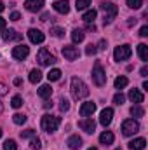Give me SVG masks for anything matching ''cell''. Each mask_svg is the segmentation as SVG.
<instances>
[{
	"label": "cell",
	"mask_w": 148,
	"mask_h": 150,
	"mask_svg": "<svg viewBox=\"0 0 148 150\" xmlns=\"http://www.w3.org/2000/svg\"><path fill=\"white\" fill-rule=\"evenodd\" d=\"M4 9H5V5H4V4H2V2H0V12H2V11H4Z\"/></svg>",
	"instance_id": "f907efd6"
},
{
	"label": "cell",
	"mask_w": 148,
	"mask_h": 150,
	"mask_svg": "<svg viewBox=\"0 0 148 150\" xmlns=\"http://www.w3.org/2000/svg\"><path fill=\"white\" fill-rule=\"evenodd\" d=\"M63 56H65V59H68V61H75V59L78 58V49H77L75 45H65V47H63Z\"/></svg>",
	"instance_id": "9c48e42d"
},
{
	"label": "cell",
	"mask_w": 148,
	"mask_h": 150,
	"mask_svg": "<svg viewBox=\"0 0 148 150\" xmlns=\"http://www.w3.org/2000/svg\"><path fill=\"white\" fill-rule=\"evenodd\" d=\"M131 115H132V117H143V115H145V110H143L140 105H134V107L131 108Z\"/></svg>",
	"instance_id": "f546056e"
},
{
	"label": "cell",
	"mask_w": 148,
	"mask_h": 150,
	"mask_svg": "<svg viewBox=\"0 0 148 150\" xmlns=\"http://www.w3.org/2000/svg\"><path fill=\"white\" fill-rule=\"evenodd\" d=\"M134 23H136V19H132V18H131V19H129V21H127V25H129V26H132V25H134Z\"/></svg>",
	"instance_id": "c3c4849f"
},
{
	"label": "cell",
	"mask_w": 148,
	"mask_h": 150,
	"mask_svg": "<svg viewBox=\"0 0 148 150\" xmlns=\"http://www.w3.org/2000/svg\"><path fill=\"white\" fill-rule=\"evenodd\" d=\"M66 145H68L72 150H78L80 147H82V138H80L78 134H73V136H70V138H68Z\"/></svg>",
	"instance_id": "2e32d148"
},
{
	"label": "cell",
	"mask_w": 148,
	"mask_h": 150,
	"mask_svg": "<svg viewBox=\"0 0 148 150\" xmlns=\"http://www.w3.org/2000/svg\"><path fill=\"white\" fill-rule=\"evenodd\" d=\"M59 110H61V112L70 110V101H68L66 98H61V100H59Z\"/></svg>",
	"instance_id": "1f68e13d"
},
{
	"label": "cell",
	"mask_w": 148,
	"mask_h": 150,
	"mask_svg": "<svg viewBox=\"0 0 148 150\" xmlns=\"http://www.w3.org/2000/svg\"><path fill=\"white\" fill-rule=\"evenodd\" d=\"M47 79H49V82L59 80V79H61V70H59V68H52V70L47 74Z\"/></svg>",
	"instance_id": "cb8c5ba5"
},
{
	"label": "cell",
	"mask_w": 148,
	"mask_h": 150,
	"mask_svg": "<svg viewBox=\"0 0 148 150\" xmlns=\"http://www.w3.org/2000/svg\"><path fill=\"white\" fill-rule=\"evenodd\" d=\"M28 38H30V42H32V44H42V42L45 40V35H44L40 30L32 28V30H28Z\"/></svg>",
	"instance_id": "30bf717a"
},
{
	"label": "cell",
	"mask_w": 148,
	"mask_h": 150,
	"mask_svg": "<svg viewBox=\"0 0 148 150\" xmlns=\"http://www.w3.org/2000/svg\"><path fill=\"white\" fill-rule=\"evenodd\" d=\"M38 96H40V98H44V100L51 98V96H52V87H51L49 84L40 86V89H38Z\"/></svg>",
	"instance_id": "ac0fdd59"
},
{
	"label": "cell",
	"mask_w": 148,
	"mask_h": 150,
	"mask_svg": "<svg viewBox=\"0 0 148 150\" xmlns=\"http://www.w3.org/2000/svg\"><path fill=\"white\" fill-rule=\"evenodd\" d=\"M99 49H101V51L106 49V40H101V42H99Z\"/></svg>",
	"instance_id": "7bdbcfd3"
},
{
	"label": "cell",
	"mask_w": 148,
	"mask_h": 150,
	"mask_svg": "<svg viewBox=\"0 0 148 150\" xmlns=\"http://www.w3.org/2000/svg\"><path fill=\"white\" fill-rule=\"evenodd\" d=\"M5 93H7V91H5V86H4V84H0V96H4Z\"/></svg>",
	"instance_id": "ee69618b"
},
{
	"label": "cell",
	"mask_w": 148,
	"mask_h": 150,
	"mask_svg": "<svg viewBox=\"0 0 148 150\" xmlns=\"http://www.w3.org/2000/svg\"><path fill=\"white\" fill-rule=\"evenodd\" d=\"M2 38L5 40V42H9V40H21V35L19 33H16L14 30H4V35H2Z\"/></svg>",
	"instance_id": "44dd1931"
},
{
	"label": "cell",
	"mask_w": 148,
	"mask_h": 150,
	"mask_svg": "<svg viewBox=\"0 0 148 150\" xmlns=\"http://www.w3.org/2000/svg\"><path fill=\"white\" fill-rule=\"evenodd\" d=\"M12 120H14V124L21 126V124L26 122V115H23V113H14V115H12Z\"/></svg>",
	"instance_id": "83f0119b"
},
{
	"label": "cell",
	"mask_w": 148,
	"mask_h": 150,
	"mask_svg": "<svg viewBox=\"0 0 148 150\" xmlns=\"http://www.w3.org/2000/svg\"><path fill=\"white\" fill-rule=\"evenodd\" d=\"M96 16H98V12L94 11V9H91V11H87V12H84V16H82V21L84 23H94V19H96Z\"/></svg>",
	"instance_id": "7402d4cb"
},
{
	"label": "cell",
	"mask_w": 148,
	"mask_h": 150,
	"mask_svg": "<svg viewBox=\"0 0 148 150\" xmlns=\"http://www.w3.org/2000/svg\"><path fill=\"white\" fill-rule=\"evenodd\" d=\"M129 100H131L132 103H143L145 96H143L138 89H131V91H129Z\"/></svg>",
	"instance_id": "d6986e66"
},
{
	"label": "cell",
	"mask_w": 148,
	"mask_h": 150,
	"mask_svg": "<svg viewBox=\"0 0 148 150\" xmlns=\"http://www.w3.org/2000/svg\"><path fill=\"white\" fill-rule=\"evenodd\" d=\"M11 105H12V108H19V107H23V98H21V96H14V98L11 100Z\"/></svg>",
	"instance_id": "4dcf8cb0"
},
{
	"label": "cell",
	"mask_w": 148,
	"mask_h": 150,
	"mask_svg": "<svg viewBox=\"0 0 148 150\" xmlns=\"http://www.w3.org/2000/svg\"><path fill=\"white\" fill-rule=\"evenodd\" d=\"M52 7H54V11L59 12V14H68V12H70V4H68V0H56V2L52 4Z\"/></svg>",
	"instance_id": "8fae6325"
},
{
	"label": "cell",
	"mask_w": 148,
	"mask_h": 150,
	"mask_svg": "<svg viewBox=\"0 0 148 150\" xmlns=\"http://www.w3.org/2000/svg\"><path fill=\"white\" fill-rule=\"evenodd\" d=\"M89 5H91V0H77V2H75L77 11H84V9H87Z\"/></svg>",
	"instance_id": "f1b7e54d"
},
{
	"label": "cell",
	"mask_w": 148,
	"mask_h": 150,
	"mask_svg": "<svg viewBox=\"0 0 148 150\" xmlns=\"http://www.w3.org/2000/svg\"><path fill=\"white\" fill-rule=\"evenodd\" d=\"M42 129L45 131V133H54V131H58V127H59V124H61V117H56V115H51V113H45L44 117H42Z\"/></svg>",
	"instance_id": "7a4b0ae2"
},
{
	"label": "cell",
	"mask_w": 148,
	"mask_h": 150,
	"mask_svg": "<svg viewBox=\"0 0 148 150\" xmlns=\"http://www.w3.org/2000/svg\"><path fill=\"white\" fill-rule=\"evenodd\" d=\"M19 18H21L19 12H12V14H11V19H12V21H19Z\"/></svg>",
	"instance_id": "60d3db41"
},
{
	"label": "cell",
	"mask_w": 148,
	"mask_h": 150,
	"mask_svg": "<svg viewBox=\"0 0 148 150\" xmlns=\"http://www.w3.org/2000/svg\"><path fill=\"white\" fill-rule=\"evenodd\" d=\"M44 107H45V108H52V101H45Z\"/></svg>",
	"instance_id": "7dc6e473"
},
{
	"label": "cell",
	"mask_w": 148,
	"mask_h": 150,
	"mask_svg": "<svg viewBox=\"0 0 148 150\" xmlns=\"http://www.w3.org/2000/svg\"><path fill=\"white\" fill-rule=\"evenodd\" d=\"M127 84H129L127 77H117V79H115V87H117V89H124Z\"/></svg>",
	"instance_id": "4316f807"
},
{
	"label": "cell",
	"mask_w": 148,
	"mask_h": 150,
	"mask_svg": "<svg viewBox=\"0 0 148 150\" xmlns=\"http://www.w3.org/2000/svg\"><path fill=\"white\" fill-rule=\"evenodd\" d=\"M131 150H143L147 147V140L145 138H136V140H132V142H129V145H127Z\"/></svg>",
	"instance_id": "e0dca14e"
},
{
	"label": "cell",
	"mask_w": 148,
	"mask_h": 150,
	"mask_svg": "<svg viewBox=\"0 0 148 150\" xmlns=\"http://www.w3.org/2000/svg\"><path fill=\"white\" fill-rule=\"evenodd\" d=\"M143 89H145V91H148V82H147V80L143 82Z\"/></svg>",
	"instance_id": "681fc988"
},
{
	"label": "cell",
	"mask_w": 148,
	"mask_h": 150,
	"mask_svg": "<svg viewBox=\"0 0 148 150\" xmlns=\"http://www.w3.org/2000/svg\"><path fill=\"white\" fill-rule=\"evenodd\" d=\"M89 150H98V149H94V147H91V149H89Z\"/></svg>",
	"instance_id": "816d5d0a"
},
{
	"label": "cell",
	"mask_w": 148,
	"mask_h": 150,
	"mask_svg": "<svg viewBox=\"0 0 148 150\" xmlns=\"http://www.w3.org/2000/svg\"><path fill=\"white\" fill-rule=\"evenodd\" d=\"M5 25H7V23H5V19H4V18H0V32H4V30H5Z\"/></svg>",
	"instance_id": "b9f144b4"
},
{
	"label": "cell",
	"mask_w": 148,
	"mask_h": 150,
	"mask_svg": "<svg viewBox=\"0 0 148 150\" xmlns=\"http://www.w3.org/2000/svg\"><path fill=\"white\" fill-rule=\"evenodd\" d=\"M131 54H132V49H131V45H127V44L118 45V47H115V51H113V58H115V61L129 59V58H131Z\"/></svg>",
	"instance_id": "5b68a950"
},
{
	"label": "cell",
	"mask_w": 148,
	"mask_h": 150,
	"mask_svg": "<svg viewBox=\"0 0 148 150\" xmlns=\"http://www.w3.org/2000/svg\"><path fill=\"white\" fill-rule=\"evenodd\" d=\"M113 140H115V136H113V133H111V131H105V133L99 136V142H101L103 145H111V143H113Z\"/></svg>",
	"instance_id": "ffe728a7"
},
{
	"label": "cell",
	"mask_w": 148,
	"mask_h": 150,
	"mask_svg": "<svg viewBox=\"0 0 148 150\" xmlns=\"http://www.w3.org/2000/svg\"><path fill=\"white\" fill-rule=\"evenodd\" d=\"M140 131V124L134 120V119H127L122 122V134L124 136H132Z\"/></svg>",
	"instance_id": "8992f818"
},
{
	"label": "cell",
	"mask_w": 148,
	"mask_h": 150,
	"mask_svg": "<svg viewBox=\"0 0 148 150\" xmlns=\"http://www.w3.org/2000/svg\"><path fill=\"white\" fill-rule=\"evenodd\" d=\"M99 7H101V11L105 12V19H103L105 25H110L111 21L115 19V16L118 14V7H117L115 4H111V2H103Z\"/></svg>",
	"instance_id": "3957f363"
},
{
	"label": "cell",
	"mask_w": 148,
	"mask_h": 150,
	"mask_svg": "<svg viewBox=\"0 0 148 150\" xmlns=\"http://www.w3.org/2000/svg\"><path fill=\"white\" fill-rule=\"evenodd\" d=\"M96 110V103H92V101H85V103H82V107H80V115L82 117H89V115H92Z\"/></svg>",
	"instance_id": "9a60e30c"
},
{
	"label": "cell",
	"mask_w": 148,
	"mask_h": 150,
	"mask_svg": "<svg viewBox=\"0 0 148 150\" xmlns=\"http://www.w3.org/2000/svg\"><path fill=\"white\" fill-rule=\"evenodd\" d=\"M140 35H141V37H148V26H147V25H145V26H141Z\"/></svg>",
	"instance_id": "ab89813d"
},
{
	"label": "cell",
	"mask_w": 148,
	"mask_h": 150,
	"mask_svg": "<svg viewBox=\"0 0 148 150\" xmlns=\"http://www.w3.org/2000/svg\"><path fill=\"white\" fill-rule=\"evenodd\" d=\"M138 54L143 61H148V45L147 44H140L138 45Z\"/></svg>",
	"instance_id": "d4e9b609"
},
{
	"label": "cell",
	"mask_w": 148,
	"mask_h": 150,
	"mask_svg": "<svg viewBox=\"0 0 148 150\" xmlns=\"http://www.w3.org/2000/svg\"><path fill=\"white\" fill-rule=\"evenodd\" d=\"M0 138H2V129H0Z\"/></svg>",
	"instance_id": "f5cc1de1"
},
{
	"label": "cell",
	"mask_w": 148,
	"mask_h": 150,
	"mask_svg": "<svg viewBox=\"0 0 148 150\" xmlns=\"http://www.w3.org/2000/svg\"><path fill=\"white\" fill-rule=\"evenodd\" d=\"M141 75H143V77L148 75V67H143V68H141Z\"/></svg>",
	"instance_id": "f6af8a7d"
},
{
	"label": "cell",
	"mask_w": 148,
	"mask_h": 150,
	"mask_svg": "<svg viewBox=\"0 0 148 150\" xmlns=\"http://www.w3.org/2000/svg\"><path fill=\"white\" fill-rule=\"evenodd\" d=\"M96 52H98V47H96L94 44H89V45L85 47V54H87V56H94Z\"/></svg>",
	"instance_id": "e575fe53"
},
{
	"label": "cell",
	"mask_w": 148,
	"mask_h": 150,
	"mask_svg": "<svg viewBox=\"0 0 148 150\" xmlns=\"http://www.w3.org/2000/svg\"><path fill=\"white\" fill-rule=\"evenodd\" d=\"M143 5V0H127V7L131 9H140Z\"/></svg>",
	"instance_id": "d6a6232c"
},
{
	"label": "cell",
	"mask_w": 148,
	"mask_h": 150,
	"mask_svg": "<svg viewBox=\"0 0 148 150\" xmlns=\"http://www.w3.org/2000/svg\"><path fill=\"white\" fill-rule=\"evenodd\" d=\"M124 100H125V96H124L122 93H118V94H115V96H113V103H115V105H122V103H124Z\"/></svg>",
	"instance_id": "8d00e7d4"
},
{
	"label": "cell",
	"mask_w": 148,
	"mask_h": 150,
	"mask_svg": "<svg viewBox=\"0 0 148 150\" xmlns=\"http://www.w3.org/2000/svg\"><path fill=\"white\" fill-rule=\"evenodd\" d=\"M33 136H35V131H33V129L21 131V138H33Z\"/></svg>",
	"instance_id": "74e56055"
},
{
	"label": "cell",
	"mask_w": 148,
	"mask_h": 150,
	"mask_svg": "<svg viewBox=\"0 0 148 150\" xmlns=\"http://www.w3.org/2000/svg\"><path fill=\"white\" fill-rule=\"evenodd\" d=\"M21 84H23L21 79H14V86H21Z\"/></svg>",
	"instance_id": "bcb514c9"
},
{
	"label": "cell",
	"mask_w": 148,
	"mask_h": 150,
	"mask_svg": "<svg viewBox=\"0 0 148 150\" xmlns=\"http://www.w3.org/2000/svg\"><path fill=\"white\" fill-rule=\"evenodd\" d=\"M25 7H26V11H30V12H38V11H42V7H44V0H26V2H25Z\"/></svg>",
	"instance_id": "5bb4252c"
},
{
	"label": "cell",
	"mask_w": 148,
	"mask_h": 150,
	"mask_svg": "<svg viewBox=\"0 0 148 150\" xmlns=\"http://www.w3.org/2000/svg\"><path fill=\"white\" fill-rule=\"evenodd\" d=\"M85 38V33L82 32V30H78V28H75L73 32H72V40H73L75 44H80L82 40Z\"/></svg>",
	"instance_id": "603a6c76"
},
{
	"label": "cell",
	"mask_w": 148,
	"mask_h": 150,
	"mask_svg": "<svg viewBox=\"0 0 148 150\" xmlns=\"http://www.w3.org/2000/svg\"><path fill=\"white\" fill-rule=\"evenodd\" d=\"M51 33H52L54 37H63V35H65V30L59 28V26H54V28H51Z\"/></svg>",
	"instance_id": "d590c367"
},
{
	"label": "cell",
	"mask_w": 148,
	"mask_h": 150,
	"mask_svg": "<svg viewBox=\"0 0 148 150\" xmlns=\"http://www.w3.org/2000/svg\"><path fill=\"white\" fill-rule=\"evenodd\" d=\"M30 145H32V149H33V150H40V147H42L40 140H38V138H35V136H33V140H32V143H30Z\"/></svg>",
	"instance_id": "f35d334b"
},
{
	"label": "cell",
	"mask_w": 148,
	"mask_h": 150,
	"mask_svg": "<svg viewBox=\"0 0 148 150\" xmlns=\"http://www.w3.org/2000/svg\"><path fill=\"white\" fill-rule=\"evenodd\" d=\"M78 127H80L82 131H85V133H94L96 122H94L92 119H82V120H78Z\"/></svg>",
	"instance_id": "7c38bea8"
},
{
	"label": "cell",
	"mask_w": 148,
	"mask_h": 150,
	"mask_svg": "<svg viewBox=\"0 0 148 150\" xmlns=\"http://www.w3.org/2000/svg\"><path fill=\"white\" fill-rule=\"evenodd\" d=\"M72 96H73L75 100H82V98H87V96H89L87 86H85L84 80L78 79V77H73V79H72Z\"/></svg>",
	"instance_id": "6da1fadb"
},
{
	"label": "cell",
	"mask_w": 148,
	"mask_h": 150,
	"mask_svg": "<svg viewBox=\"0 0 148 150\" xmlns=\"http://www.w3.org/2000/svg\"><path fill=\"white\" fill-rule=\"evenodd\" d=\"M40 80H42V72L37 70V68L32 70V72H30V82H32V84H38Z\"/></svg>",
	"instance_id": "484cf974"
},
{
	"label": "cell",
	"mask_w": 148,
	"mask_h": 150,
	"mask_svg": "<svg viewBox=\"0 0 148 150\" xmlns=\"http://www.w3.org/2000/svg\"><path fill=\"white\" fill-rule=\"evenodd\" d=\"M37 61L42 65V67H47V65H52V63H56V58L45 49V47H42L40 51H38L37 54Z\"/></svg>",
	"instance_id": "52a82bcc"
},
{
	"label": "cell",
	"mask_w": 148,
	"mask_h": 150,
	"mask_svg": "<svg viewBox=\"0 0 148 150\" xmlns=\"http://www.w3.org/2000/svg\"><path fill=\"white\" fill-rule=\"evenodd\" d=\"M30 54V47L28 45H25V44H21V45H16L14 49H12V58L14 59H19V61H23L26 56Z\"/></svg>",
	"instance_id": "ba28073f"
},
{
	"label": "cell",
	"mask_w": 148,
	"mask_h": 150,
	"mask_svg": "<svg viewBox=\"0 0 148 150\" xmlns=\"http://www.w3.org/2000/svg\"><path fill=\"white\" fill-rule=\"evenodd\" d=\"M111 119H113V108H103L101 110V117H99V122H101V126H110V122H111Z\"/></svg>",
	"instance_id": "4fadbf2b"
},
{
	"label": "cell",
	"mask_w": 148,
	"mask_h": 150,
	"mask_svg": "<svg viewBox=\"0 0 148 150\" xmlns=\"http://www.w3.org/2000/svg\"><path fill=\"white\" fill-rule=\"evenodd\" d=\"M4 150H18L16 142H14V140H7V142L4 143Z\"/></svg>",
	"instance_id": "836d02e7"
},
{
	"label": "cell",
	"mask_w": 148,
	"mask_h": 150,
	"mask_svg": "<svg viewBox=\"0 0 148 150\" xmlns=\"http://www.w3.org/2000/svg\"><path fill=\"white\" fill-rule=\"evenodd\" d=\"M92 82L98 87H101V86L106 84V74H105L101 63H94V68H92Z\"/></svg>",
	"instance_id": "277c9868"
}]
</instances>
